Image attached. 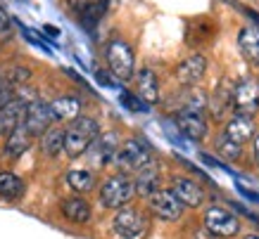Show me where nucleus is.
I'll return each mask as SVG.
<instances>
[{"label": "nucleus", "instance_id": "nucleus-1", "mask_svg": "<svg viewBox=\"0 0 259 239\" xmlns=\"http://www.w3.org/2000/svg\"><path fill=\"white\" fill-rule=\"evenodd\" d=\"M98 135H100L98 121H95V118H88V116H79V118L71 121V126L67 128V133H64V152H67L71 159L86 154Z\"/></svg>", "mask_w": 259, "mask_h": 239}, {"label": "nucleus", "instance_id": "nucleus-2", "mask_svg": "<svg viewBox=\"0 0 259 239\" xmlns=\"http://www.w3.org/2000/svg\"><path fill=\"white\" fill-rule=\"evenodd\" d=\"M176 124H179V131L186 135L188 140H202L207 135V118L202 114V100L197 97V100H190L186 107L179 111V118H176Z\"/></svg>", "mask_w": 259, "mask_h": 239}, {"label": "nucleus", "instance_id": "nucleus-3", "mask_svg": "<svg viewBox=\"0 0 259 239\" xmlns=\"http://www.w3.org/2000/svg\"><path fill=\"white\" fill-rule=\"evenodd\" d=\"M119 168L124 173H136V170L148 168L152 163V154H150V147L141 140H128L121 149H119L117 159H114Z\"/></svg>", "mask_w": 259, "mask_h": 239}, {"label": "nucleus", "instance_id": "nucleus-4", "mask_svg": "<svg viewBox=\"0 0 259 239\" xmlns=\"http://www.w3.org/2000/svg\"><path fill=\"white\" fill-rule=\"evenodd\" d=\"M134 192H136V185L128 180V177L126 175H114L102 185L100 201H102V206H107V208H121L124 204L131 201Z\"/></svg>", "mask_w": 259, "mask_h": 239}, {"label": "nucleus", "instance_id": "nucleus-5", "mask_svg": "<svg viewBox=\"0 0 259 239\" xmlns=\"http://www.w3.org/2000/svg\"><path fill=\"white\" fill-rule=\"evenodd\" d=\"M107 64L119 81H128L134 76V50L124 40H112L107 45Z\"/></svg>", "mask_w": 259, "mask_h": 239}, {"label": "nucleus", "instance_id": "nucleus-6", "mask_svg": "<svg viewBox=\"0 0 259 239\" xmlns=\"http://www.w3.org/2000/svg\"><path fill=\"white\" fill-rule=\"evenodd\" d=\"M53 121H55V114H53V107H50V104H46V102H40V100L29 102L26 116H24V126H26V131L31 133L33 138L43 135V133L50 128Z\"/></svg>", "mask_w": 259, "mask_h": 239}, {"label": "nucleus", "instance_id": "nucleus-7", "mask_svg": "<svg viewBox=\"0 0 259 239\" xmlns=\"http://www.w3.org/2000/svg\"><path fill=\"white\" fill-rule=\"evenodd\" d=\"M204 227L217 234V237H233L238 230H240V223L233 213H228L226 208H207L204 213Z\"/></svg>", "mask_w": 259, "mask_h": 239}, {"label": "nucleus", "instance_id": "nucleus-8", "mask_svg": "<svg viewBox=\"0 0 259 239\" xmlns=\"http://www.w3.org/2000/svg\"><path fill=\"white\" fill-rule=\"evenodd\" d=\"M183 201L174 194V190H157L150 197V208L155 211V216H159L162 220H179L183 216Z\"/></svg>", "mask_w": 259, "mask_h": 239}, {"label": "nucleus", "instance_id": "nucleus-9", "mask_svg": "<svg viewBox=\"0 0 259 239\" xmlns=\"http://www.w3.org/2000/svg\"><path fill=\"white\" fill-rule=\"evenodd\" d=\"M112 227L121 239H136L141 237L143 230H145V218H143L141 211H134V208H124L119 211L114 220H112Z\"/></svg>", "mask_w": 259, "mask_h": 239}, {"label": "nucleus", "instance_id": "nucleus-10", "mask_svg": "<svg viewBox=\"0 0 259 239\" xmlns=\"http://www.w3.org/2000/svg\"><path fill=\"white\" fill-rule=\"evenodd\" d=\"M233 109L250 116L259 109V85L254 81H243L233 88Z\"/></svg>", "mask_w": 259, "mask_h": 239}, {"label": "nucleus", "instance_id": "nucleus-11", "mask_svg": "<svg viewBox=\"0 0 259 239\" xmlns=\"http://www.w3.org/2000/svg\"><path fill=\"white\" fill-rule=\"evenodd\" d=\"M26 107L29 102L26 100H19V97H12V100L0 109V135H10L15 133L19 126L24 124V116H26Z\"/></svg>", "mask_w": 259, "mask_h": 239}, {"label": "nucleus", "instance_id": "nucleus-12", "mask_svg": "<svg viewBox=\"0 0 259 239\" xmlns=\"http://www.w3.org/2000/svg\"><path fill=\"white\" fill-rule=\"evenodd\" d=\"M93 149V161L100 163V166H107V163H114L119 154V138L117 133H102L95 138V142L91 145Z\"/></svg>", "mask_w": 259, "mask_h": 239}, {"label": "nucleus", "instance_id": "nucleus-13", "mask_svg": "<svg viewBox=\"0 0 259 239\" xmlns=\"http://www.w3.org/2000/svg\"><path fill=\"white\" fill-rule=\"evenodd\" d=\"M204 69H207V59H204L202 54H190L188 59H183L179 64L176 78H179L181 85H193L204 76Z\"/></svg>", "mask_w": 259, "mask_h": 239}, {"label": "nucleus", "instance_id": "nucleus-14", "mask_svg": "<svg viewBox=\"0 0 259 239\" xmlns=\"http://www.w3.org/2000/svg\"><path fill=\"white\" fill-rule=\"evenodd\" d=\"M174 194H176L186 206H200L204 201V190L197 185V183L188 180V177H176V180H174Z\"/></svg>", "mask_w": 259, "mask_h": 239}, {"label": "nucleus", "instance_id": "nucleus-15", "mask_svg": "<svg viewBox=\"0 0 259 239\" xmlns=\"http://www.w3.org/2000/svg\"><path fill=\"white\" fill-rule=\"evenodd\" d=\"M136 93H138V97H141L143 102H148V104H155V102H157L159 83H157L155 71H150V69L138 71V76H136Z\"/></svg>", "mask_w": 259, "mask_h": 239}, {"label": "nucleus", "instance_id": "nucleus-16", "mask_svg": "<svg viewBox=\"0 0 259 239\" xmlns=\"http://www.w3.org/2000/svg\"><path fill=\"white\" fill-rule=\"evenodd\" d=\"M226 135L233 140V142H238V145L247 142V140L254 135V121H252V116L250 114H236L231 121H228Z\"/></svg>", "mask_w": 259, "mask_h": 239}, {"label": "nucleus", "instance_id": "nucleus-17", "mask_svg": "<svg viewBox=\"0 0 259 239\" xmlns=\"http://www.w3.org/2000/svg\"><path fill=\"white\" fill-rule=\"evenodd\" d=\"M105 10H107V0H88V3H83L79 10L81 24L86 26L88 31H93L98 22L102 19V15H105Z\"/></svg>", "mask_w": 259, "mask_h": 239}, {"label": "nucleus", "instance_id": "nucleus-18", "mask_svg": "<svg viewBox=\"0 0 259 239\" xmlns=\"http://www.w3.org/2000/svg\"><path fill=\"white\" fill-rule=\"evenodd\" d=\"M24 192H26V185H24L22 177H17L15 173H0V197L8 201H17L22 199Z\"/></svg>", "mask_w": 259, "mask_h": 239}, {"label": "nucleus", "instance_id": "nucleus-19", "mask_svg": "<svg viewBox=\"0 0 259 239\" xmlns=\"http://www.w3.org/2000/svg\"><path fill=\"white\" fill-rule=\"evenodd\" d=\"M31 133L26 131V126H19L15 133H10L8 135V145H5V154L10 159H17V156H22L26 149H29V142H31Z\"/></svg>", "mask_w": 259, "mask_h": 239}, {"label": "nucleus", "instance_id": "nucleus-20", "mask_svg": "<svg viewBox=\"0 0 259 239\" xmlns=\"http://www.w3.org/2000/svg\"><path fill=\"white\" fill-rule=\"evenodd\" d=\"M157 190H159V170L150 163L148 168L138 170V177H136V192L143 194V197H152Z\"/></svg>", "mask_w": 259, "mask_h": 239}, {"label": "nucleus", "instance_id": "nucleus-21", "mask_svg": "<svg viewBox=\"0 0 259 239\" xmlns=\"http://www.w3.org/2000/svg\"><path fill=\"white\" fill-rule=\"evenodd\" d=\"M50 107L55 114V121H74L81 114V102L76 97H57Z\"/></svg>", "mask_w": 259, "mask_h": 239}, {"label": "nucleus", "instance_id": "nucleus-22", "mask_svg": "<svg viewBox=\"0 0 259 239\" xmlns=\"http://www.w3.org/2000/svg\"><path fill=\"white\" fill-rule=\"evenodd\" d=\"M62 213L69 218L71 223H88L91 206H88V201H83L81 197H71V199L62 201Z\"/></svg>", "mask_w": 259, "mask_h": 239}, {"label": "nucleus", "instance_id": "nucleus-23", "mask_svg": "<svg viewBox=\"0 0 259 239\" xmlns=\"http://www.w3.org/2000/svg\"><path fill=\"white\" fill-rule=\"evenodd\" d=\"M238 45L250 62H259V29H252V26L243 29L238 36Z\"/></svg>", "mask_w": 259, "mask_h": 239}, {"label": "nucleus", "instance_id": "nucleus-24", "mask_svg": "<svg viewBox=\"0 0 259 239\" xmlns=\"http://www.w3.org/2000/svg\"><path fill=\"white\" fill-rule=\"evenodd\" d=\"M64 128H48L43 133V140H40V147L48 156H57L64 149Z\"/></svg>", "mask_w": 259, "mask_h": 239}, {"label": "nucleus", "instance_id": "nucleus-25", "mask_svg": "<svg viewBox=\"0 0 259 239\" xmlns=\"http://www.w3.org/2000/svg\"><path fill=\"white\" fill-rule=\"evenodd\" d=\"M209 107H212L214 116H217V118H221L228 109H233V90H231V88H226V85L217 88V93H214L212 102H209Z\"/></svg>", "mask_w": 259, "mask_h": 239}, {"label": "nucleus", "instance_id": "nucleus-26", "mask_svg": "<svg viewBox=\"0 0 259 239\" xmlns=\"http://www.w3.org/2000/svg\"><path fill=\"white\" fill-rule=\"evenodd\" d=\"M67 183L74 192H91L95 187V177L91 170H71L67 175Z\"/></svg>", "mask_w": 259, "mask_h": 239}, {"label": "nucleus", "instance_id": "nucleus-27", "mask_svg": "<svg viewBox=\"0 0 259 239\" xmlns=\"http://www.w3.org/2000/svg\"><path fill=\"white\" fill-rule=\"evenodd\" d=\"M217 149H219V152L226 156V159H236V156L240 154V145H238V142H233V140L228 138L226 133H224V135L217 140Z\"/></svg>", "mask_w": 259, "mask_h": 239}, {"label": "nucleus", "instance_id": "nucleus-28", "mask_svg": "<svg viewBox=\"0 0 259 239\" xmlns=\"http://www.w3.org/2000/svg\"><path fill=\"white\" fill-rule=\"evenodd\" d=\"M119 100H121V104H124L126 109H131V111H148V107H145L148 102H143L141 97H136V95H131V93H126V90L119 95Z\"/></svg>", "mask_w": 259, "mask_h": 239}, {"label": "nucleus", "instance_id": "nucleus-29", "mask_svg": "<svg viewBox=\"0 0 259 239\" xmlns=\"http://www.w3.org/2000/svg\"><path fill=\"white\" fill-rule=\"evenodd\" d=\"M29 76H31V71H29V69H24V67H15V69L8 74V83L10 85H19L22 81H26Z\"/></svg>", "mask_w": 259, "mask_h": 239}, {"label": "nucleus", "instance_id": "nucleus-30", "mask_svg": "<svg viewBox=\"0 0 259 239\" xmlns=\"http://www.w3.org/2000/svg\"><path fill=\"white\" fill-rule=\"evenodd\" d=\"M10 88H12V85H10L8 81H5V83L0 81V109L5 107L10 100H12V93H10Z\"/></svg>", "mask_w": 259, "mask_h": 239}, {"label": "nucleus", "instance_id": "nucleus-31", "mask_svg": "<svg viewBox=\"0 0 259 239\" xmlns=\"http://www.w3.org/2000/svg\"><path fill=\"white\" fill-rule=\"evenodd\" d=\"M8 24H10L8 15H5V10L0 8V33H3V31H8Z\"/></svg>", "mask_w": 259, "mask_h": 239}, {"label": "nucleus", "instance_id": "nucleus-32", "mask_svg": "<svg viewBox=\"0 0 259 239\" xmlns=\"http://www.w3.org/2000/svg\"><path fill=\"white\" fill-rule=\"evenodd\" d=\"M95 76H98V81H100L102 85H107V88H112V85H114V83H112V81H110V78H107V76H105V74H102V71H98Z\"/></svg>", "mask_w": 259, "mask_h": 239}, {"label": "nucleus", "instance_id": "nucleus-33", "mask_svg": "<svg viewBox=\"0 0 259 239\" xmlns=\"http://www.w3.org/2000/svg\"><path fill=\"white\" fill-rule=\"evenodd\" d=\"M46 31H48V36H60V31H57L55 26H50V24L46 26Z\"/></svg>", "mask_w": 259, "mask_h": 239}, {"label": "nucleus", "instance_id": "nucleus-34", "mask_svg": "<svg viewBox=\"0 0 259 239\" xmlns=\"http://www.w3.org/2000/svg\"><path fill=\"white\" fill-rule=\"evenodd\" d=\"M254 159H257V163H259V135H257V140H254Z\"/></svg>", "mask_w": 259, "mask_h": 239}, {"label": "nucleus", "instance_id": "nucleus-35", "mask_svg": "<svg viewBox=\"0 0 259 239\" xmlns=\"http://www.w3.org/2000/svg\"><path fill=\"white\" fill-rule=\"evenodd\" d=\"M245 239H259V234H250V237H245Z\"/></svg>", "mask_w": 259, "mask_h": 239}, {"label": "nucleus", "instance_id": "nucleus-36", "mask_svg": "<svg viewBox=\"0 0 259 239\" xmlns=\"http://www.w3.org/2000/svg\"><path fill=\"white\" fill-rule=\"evenodd\" d=\"M250 3H259V0H250Z\"/></svg>", "mask_w": 259, "mask_h": 239}, {"label": "nucleus", "instance_id": "nucleus-37", "mask_svg": "<svg viewBox=\"0 0 259 239\" xmlns=\"http://www.w3.org/2000/svg\"><path fill=\"white\" fill-rule=\"evenodd\" d=\"M0 81H3V78H0Z\"/></svg>", "mask_w": 259, "mask_h": 239}]
</instances>
